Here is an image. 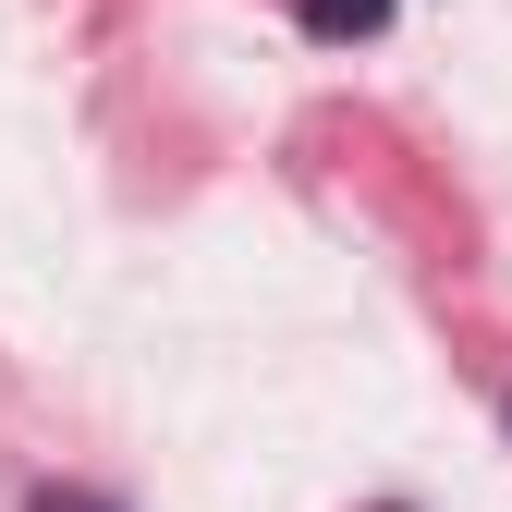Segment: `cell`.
I'll return each mask as SVG.
<instances>
[{
    "instance_id": "cell-1",
    "label": "cell",
    "mask_w": 512,
    "mask_h": 512,
    "mask_svg": "<svg viewBox=\"0 0 512 512\" xmlns=\"http://www.w3.org/2000/svg\"><path fill=\"white\" fill-rule=\"evenodd\" d=\"M391 13H403V0H293V25H305L317 49H354V37H378Z\"/></svg>"
},
{
    "instance_id": "cell-2",
    "label": "cell",
    "mask_w": 512,
    "mask_h": 512,
    "mask_svg": "<svg viewBox=\"0 0 512 512\" xmlns=\"http://www.w3.org/2000/svg\"><path fill=\"white\" fill-rule=\"evenodd\" d=\"M25 512H122V500H98V488H61V476H49V488H25Z\"/></svg>"
},
{
    "instance_id": "cell-3",
    "label": "cell",
    "mask_w": 512,
    "mask_h": 512,
    "mask_svg": "<svg viewBox=\"0 0 512 512\" xmlns=\"http://www.w3.org/2000/svg\"><path fill=\"white\" fill-rule=\"evenodd\" d=\"M500 427H512V403H500Z\"/></svg>"
}]
</instances>
